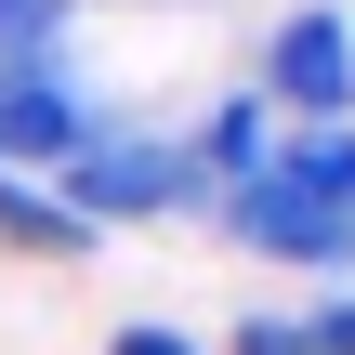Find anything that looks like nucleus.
Returning a JSON list of instances; mask_svg holds the SVG:
<instances>
[{
	"label": "nucleus",
	"instance_id": "f257e3e1",
	"mask_svg": "<svg viewBox=\"0 0 355 355\" xmlns=\"http://www.w3.org/2000/svg\"><path fill=\"white\" fill-rule=\"evenodd\" d=\"M211 224H224L237 250L290 263V277H343V263H355V119L277 132L263 171H237V184L211 198Z\"/></svg>",
	"mask_w": 355,
	"mask_h": 355
},
{
	"label": "nucleus",
	"instance_id": "f03ea898",
	"mask_svg": "<svg viewBox=\"0 0 355 355\" xmlns=\"http://www.w3.org/2000/svg\"><path fill=\"white\" fill-rule=\"evenodd\" d=\"M53 198L105 237V224H184V211H211V171H198V145H184L171 119H105V132L53 171Z\"/></svg>",
	"mask_w": 355,
	"mask_h": 355
},
{
	"label": "nucleus",
	"instance_id": "7ed1b4c3",
	"mask_svg": "<svg viewBox=\"0 0 355 355\" xmlns=\"http://www.w3.org/2000/svg\"><path fill=\"white\" fill-rule=\"evenodd\" d=\"M250 105H263L277 132H329V119H355V13H343V0H303V13L263 26Z\"/></svg>",
	"mask_w": 355,
	"mask_h": 355
},
{
	"label": "nucleus",
	"instance_id": "20e7f679",
	"mask_svg": "<svg viewBox=\"0 0 355 355\" xmlns=\"http://www.w3.org/2000/svg\"><path fill=\"white\" fill-rule=\"evenodd\" d=\"M92 132H105V105H92V79H79L66 53H26V66H0V171L53 184V171H66Z\"/></svg>",
	"mask_w": 355,
	"mask_h": 355
},
{
	"label": "nucleus",
	"instance_id": "39448f33",
	"mask_svg": "<svg viewBox=\"0 0 355 355\" xmlns=\"http://www.w3.org/2000/svg\"><path fill=\"white\" fill-rule=\"evenodd\" d=\"M0 250H13V263H53V277H66V263H92L105 237H92V224H79V211H66L53 184L0 171Z\"/></svg>",
	"mask_w": 355,
	"mask_h": 355
},
{
	"label": "nucleus",
	"instance_id": "423d86ee",
	"mask_svg": "<svg viewBox=\"0 0 355 355\" xmlns=\"http://www.w3.org/2000/svg\"><path fill=\"white\" fill-rule=\"evenodd\" d=\"M66 26H79V0H0V66H26V53H66Z\"/></svg>",
	"mask_w": 355,
	"mask_h": 355
},
{
	"label": "nucleus",
	"instance_id": "0eeeda50",
	"mask_svg": "<svg viewBox=\"0 0 355 355\" xmlns=\"http://www.w3.org/2000/svg\"><path fill=\"white\" fill-rule=\"evenodd\" d=\"M224 355H316V329H303V316H237Z\"/></svg>",
	"mask_w": 355,
	"mask_h": 355
},
{
	"label": "nucleus",
	"instance_id": "6e6552de",
	"mask_svg": "<svg viewBox=\"0 0 355 355\" xmlns=\"http://www.w3.org/2000/svg\"><path fill=\"white\" fill-rule=\"evenodd\" d=\"M105 355H211V343H198V329H171V316H119Z\"/></svg>",
	"mask_w": 355,
	"mask_h": 355
},
{
	"label": "nucleus",
	"instance_id": "1a4fd4ad",
	"mask_svg": "<svg viewBox=\"0 0 355 355\" xmlns=\"http://www.w3.org/2000/svg\"><path fill=\"white\" fill-rule=\"evenodd\" d=\"M303 329H316V355H355V290H329V303H303Z\"/></svg>",
	"mask_w": 355,
	"mask_h": 355
}]
</instances>
